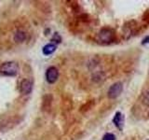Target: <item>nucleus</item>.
<instances>
[{
    "instance_id": "f257e3e1",
    "label": "nucleus",
    "mask_w": 149,
    "mask_h": 140,
    "mask_svg": "<svg viewBox=\"0 0 149 140\" xmlns=\"http://www.w3.org/2000/svg\"><path fill=\"white\" fill-rule=\"evenodd\" d=\"M19 71V65L16 62H6L0 66V73L4 76L14 77Z\"/></svg>"
},
{
    "instance_id": "f03ea898",
    "label": "nucleus",
    "mask_w": 149,
    "mask_h": 140,
    "mask_svg": "<svg viewBox=\"0 0 149 140\" xmlns=\"http://www.w3.org/2000/svg\"><path fill=\"white\" fill-rule=\"evenodd\" d=\"M98 37H99V40L102 43H110L114 40L115 32L109 29V28H104L99 32Z\"/></svg>"
},
{
    "instance_id": "7ed1b4c3",
    "label": "nucleus",
    "mask_w": 149,
    "mask_h": 140,
    "mask_svg": "<svg viewBox=\"0 0 149 140\" xmlns=\"http://www.w3.org/2000/svg\"><path fill=\"white\" fill-rule=\"evenodd\" d=\"M122 90H123L122 83L116 82L109 88L108 92H107V95H108V97L110 98V99H115V98H116L118 96L120 95Z\"/></svg>"
},
{
    "instance_id": "20e7f679",
    "label": "nucleus",
    "mask_w": 149,
    "mask_h": 140,
    "mask_svg": "<svg viewBox=\"0 0 149 140\" xmlns=\"http://www.w3.org/2000/svg\"><path fill=\"white\" fill-rule=\"evenodd\" d=\"M59 77V71L58 69L54 66H50L47 69L46 71V79L49 83H54L58 79Z\"/></svg>"
},
{
    "instance_id": "39448f33",
    "label": "nucleus",
    "mask_w": 149,
    "mask_h": 140,
    "mask_svg": "<svg viewBox=\"0 0 149 140\" xmlns=\"http://www.w3.org/2000/svg\"><path fill=\"white\" fill-rule=\"evenodd\" d=\"M33 90V83L28 79H23L21 83V92L23 94H29Z\"/></svg>"
},
{
    "instance_id": "423d86ee",
    "label": "nucleus",
    "mask_w": 149,
    "mask_h": 140,
    "mask_svg": "<svg viewBox=\"0 0 149 140\" xmlns=\"http://www.w3.org/2000/svg\"><path fill=\"white\" fill-rule=\"evenodd\" d=\"M113 123H115V125L118 127V129H122V126H123V123H124V117L123 115L120 113V112H116V116L114 117L113 119Z\"/></svg>"
},
{
    "instance_id": "0eeeda50",
    "label": "nucleus",
    "mask_w": 149,
    "mask_h": 140,
    "mask_svg": "<svg viewBox=\"0 0 149 140\" xmlns=\"http://www.w3.org/2000/svg\"><path fill=\"white\" fill-rule=\"evenodd\" d=\"M56 50V46L54 44H47L43 48V53L45 55H49L53 53Z\"/></svg>"
},
{
    "instance_id": "6e6552de",
    "label": "nucleus",
    "mask_w": 149,
    "mask_h": 140,
    "mask_svg": "<svg viewBox=\"0 0 149 140\" xmlns=\"http://www.w3.org/2000/svg\"><path fill=\"white\" fill-rule=\"evenodd\" d=\"M25 38H26V35H25L24 32L19 31V32L16 33V35H15V40H17L18 42L24 41Z\"/></svg>"
},
{
    "instance_id": "1a4fd4ad",
    "label": "nucleus",
    "mask_w": 149,
    "mask_h": 140,
    "mask_svg": "<svg viewBox=\"0 0 149 140\" xmlns=\"http://www.w3.org/2000/svg\"><path fill=\"white\" fill-rule=\"evenodd\" d=\"M143 102L146 105L149 106V90H147V91H146V92H143Z\"/></svg>"
},
{
    "instance_id": "9d476101",
    "label": "nucleus",
    "mask_w": 149,
    "mask_h": 140,
    "mask_svg": "<svg viewBox=\"0 0 149 140\" xmlns=\"http://www.w3.org/2000/svg\"><path fill=\"white\" fill-rule=\"evenodd\" d=\"M102 140H116V136L113 134H106L104 135Z\"/></svg>"
},
{
    "instance_id": "9b49d317",
    "label": "nucleus",
    "mask_w": 149,
    "mask_h": 140,
    "mask_svg": "<svg viewBox=\"0 0 149 140\" xmlns=\"http://www.w3.org/2000/svg\"><path fill=\"white\" fill-rule=\"evenodd\" d=\"M146 43H149V36H146V38L143 40V44H146Z\"/></svg>"
}]
</instances>
